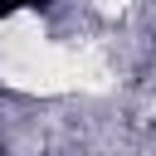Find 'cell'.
<instances>
[{
  "mask_svg": "<svg viewBox=\"0 0 156 156\" xmlns=\"http://www.w3.org/2000/svg\"><path fill=\"white\" fill-rule=\"evenodd\" d=\"M15 5H20V0H0V15H10V10H15Z\"/></svg>",
  "mask_w": 156,
  "mask_h": 156,
  "instance_id": "obj_1",
  "label": "cell"
}]
</instances>
